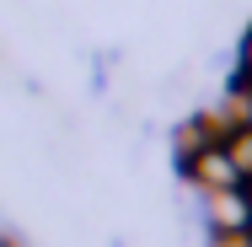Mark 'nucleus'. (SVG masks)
<instances>
[{
  "mask_svg": "<svg viewBox=\"0 0 252 247\" xmlns=\"http://www.w3.org/2000/svg\"><path fill=\"white\" fill-rule=\"evenodd\" d=\"M0 247H11V242H5V237H0Z\"/></svg>",
  "mask_w": 252,
  "mask_h": 247,
  "instance_id": "5",
  "label": "nucleus"
},
{
  "mask_svg": "<svg viewBox=\"0 0 252 247\" xmlns=\"http://www.w3.org/2000/svg\"><path fill=\"white\" fill-rule=\"evenodd\" d=\"M215 247H252V231H220Z\"/></svg>",
  "mask_w": 252,
  "mask_h": 247,
  "instance_id": "4",
  "label": "nucleus"
},
{
  "mask_svg": "<svg viewBox=\"0 0 252 247\" xmlns=\"http://www.w3.org/2000/svg\"><path fill=\"white\" fill-rule=\"evenodd\" d=\"M209 220L220 231H252V199L242 188H215L209 194Z\"/></svg>",
  "mask_w": 252,
  "mask_h": 247,
  "instance_id": "2",
  "label": "nucleus"
},
{
  "mask_svg": "<svg viewBox=\"0 0 252 247\" xmlns=\"http://www.w3.org/2000/svg\"><path fill=\"white\" fill-rule=\"evenodd\" d=\"M225 156L236 161L242 177H252V129H231V135H225Z\"/></svg>",
  "mask_w": 252,
  "mask_h": 247,
  "instance_id": "3",
  "label": "nucleus"
},
{
  "mask_svg": "<svg viewBox=\"0 0 252 247\" xmlns=\"http://www.w3.org/2000/svg\"><path fill=\"white\" fill-rule=\"evenodd\" d=\"M188 172L199 177L204 194H215V188H242V172H236V161L225 156V145H204V150H193Z\"/></svg>",
  "mask_w": 252,
  "mask_h": 247,
  "instance_id": "1",
  "label": "nucleus"
}]
</instances>
